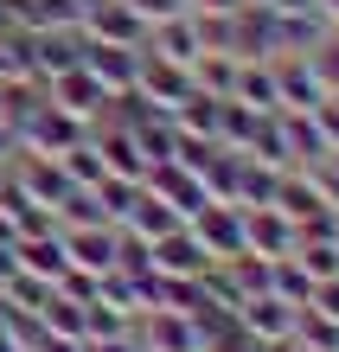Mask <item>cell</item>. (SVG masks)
I'll use <instances>...</instances> for the list:
<instances>
[{"label": "cell", "instance_id": "1", "mask_svg": "<svg viewBox=\"0 0 339 352\" xmlns=\"http://www.w3.org/2000/svg\"><path fill=\"white\" fill-rule=\"evenodd\" d=\"M211 269V250L199 243V231H166L154 237V276H186V282H199Z\"/></svg>", "mask_w": 339, "mask_h": 352}, {"label": "cell", "instance_id": "2", "mask_svg": "<svg viewBox=\"0 0 339 352\" xmlns=\"http://www.w3.org/2000/svg\"><path fill=\"white\" fill-rule=\"evenodd\" d=\"M13 263L26 269V276H65V237H26V243H13Z\"/></svg>", "mask_w": 339, "mask_h": 352}, {"label": "cell", "instance_id": "3", "mask_svg": "<svg viewBox=\"0 0 339 352\" xmlns=\"http://www.w3.org/2000/svg\"><path fill=\"white\" fill-rule=\"evenodd\" d=\"M65 263H77V269H96V276H109V269H116V237H109V231L65 237Z\"/></svg>", "mask_w": 339, "mask_h": 352}, {"label": "cell", "instance_id": "4", "mask_svg": "<svg viewBox=\"0 0 339 352\" xmlns=\"http://www.w3.org/2000/svg\"><path fill=\"white\" fill-rule=\"evenodd\" d=\"M129 7H135L141 19H154V26H160V19H173V13H179L173 0H129Z\"/></svg>", "mask_w": 339, "mask_h": 352}]
</instances>
